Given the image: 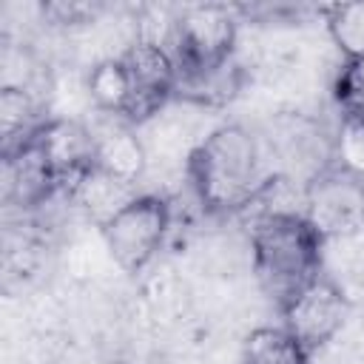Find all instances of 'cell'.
<instances>
[{
    "instance_id": "cell-7",
    "label": "cell",
    "mask_w": 364,
    "mask_h": 364,
    "mask_svg": "<svg viewBox=\"0 0 364 364\" xmlns=\"http://www.w3.org/2000/svg\"><path fill=\"white\" fill-rule=\"evenodd\" d=\"M119 57L131 82V105L125 122L139 128L176 100V63L168 48L145 40H131Z\"/></svg>"
},
{
    "instance_id": "cell-9",
    "label": "cell",
    "mask_w": 364,
    "mask_h": 364,
    "mask_svg": "<svg viewBox=\"0 0 364 364\" xmlns=\"http://www.w3.org/2000/svg\"><path fill=\"white\" fill-rule=\"evenodd\" d=\"M3 196L20 210H34L54 196H63L48 162L31 139L23 142L17 151L3 154Z\"/></svg>"
},
{
    "instance_id": "cell-8",
    "label": "cell",
    "mask_w": 364,
    "mask_h": 364,
    "mask_svg": "<svg viewBox=\"0 0 364 364\" xmlns=\"http://www.w3.org/2000/svg\"><path fill=\"white\" fill-rule=\"evenodd\" d=\"M31 142L48 162L63 196L82 173H88L94 168V156H97L94 131L77 117L46 119L40 125V131L31 136Z\"/></svg>"
},
{
    "instance_id": "cell-12",
    "label": "cell",
    "mask_w": 364,
    "mask_h": 364,
    "mask_svg": "<svg viewBox=\"0 0 364 364\" xmlns=\"http://www.w3.org/2000/svg\"><path fill=\"white\" fill-rule=\"evenodd\" d=\"M136 193H139L136 188H128V185L111 179L108 173H102V171L94 165L88 173H82V176L68 188L65 199H68L74 208H80L88 219H94L97 225H105V222H108L128 199H134Z\"/></svg>"
},
{
    "instance_id": "cell-6",
    "label": "cell",
    "mask_w": 364,
    "mask_h": 364,
    "mask_svg": "<svg viewBox=\"0 0 364 364\" xmlns=\"http://www.w3.org/2000/svg\"><path fill=\"white\" fill-rule=\"evenodd\" d=\"M304 216L327 239L364 230V179L327 165L304 185Z\"/></svg>"
},
{
    "instance_id": "cell-5",
    "label": "cell",
    "mask_w": 364,
    "mask_h": 364,
    "mask_svg": "<svg viewBox=\"0 0 364 364\" xmlns=\"http://www.w3.org/2000/svg\"><path fill=\"white\" fill-rule=\"evenodd\" d=\"M279 313H282V327L310 353H316L327 347L347 324L350 296L344 293L341 282L324 270L293 299H287L279 307Z\"/></svg>"
},
{
    "instance_id": "cell-11",
    "label": "cell",
    "mask_w": 364,
    "mask_h": 364,
    "mask_svg": "<svg viewBox=\"0 0 364 364\" xmlns=\"http://www.w3.org/2000/svg\"><path fill=\"white\" fill-rule=\"evenodd\" d=\"M51 119L46 100L37 97L28 88L3 85L0 88V136H3V154L17 151L23 142H28L40 125Z\"/></svg>"
},
{
    "instance_id": "cell-4",
    "label": "cell",
    "mask_w": 364,
    "mask_h": 364,
    "mask_svg": "<svg viewBox=\"0 0 364 364\" xmlns=\"http://www.w3.org/2000/svg\"><path fill=\"white\" fill-rule=\"evenodd\" d=\"M173 222V208L162 193L142 191L128 199L105 225H100L102 242L111 259L125 273L145 270L162 250Z\"/></svg>"
},
{
    "instance_id": "cell-13",
    "label": "cell",
    "mask_w": 364,
    "mask_h": 364,
    "mask_svg": "<svg viewBox=\"0 0 364 364\" xmlns=\"http://www.w3.org/2000/svg\"><path fill=\"white\" fill-rule=\"evenodd\" d=\"M85 91H88V102L100 114L125 119L131 105V82L122 57L117 54L97 60L85 74Z\"/></svg>"
},
{
    "instance_id": "cell-15",
    "label": "cell",
    "mask_w": 364,
    "mask_h": 364,
    "mask_svg": "<svg viewBox=\"0 0 364 364\" xmlns=\"http://www.w3.org/2000/svg\"><path fill=\"white\" fill-rule=\"evenodd\" d=\"M324 28L341 57H364V3H336L318 9Z\"/></svg>"
},
{
    "instance_id": "cell-16",
    "label": "cell",
    "mask_w": 364,
    "mask_h": 364,
    "mask_svg": "<svg viewBox=\"0 0 364 364\" xmlns=\"http://www.w3.org/2000/svg\"><path fill=\"white\" fill-rule=\"evenodd\" d=\"M330 165L364 179V117H338L330 136Z\"/></svg>"
},
{
    "instance_id": "cell-14",
    "label": "cell",
    "mask_w": 364,
    "mask_h": 364,
    "mask_svg": "<svg viewBox=\"0 0 364 364\" xmlns=\"http://www.w3.org/2000/svg\"><path fill=\"white\" fill-rule=\"evenodd\" d=\"M310 355L282 324L253 327L242 341V364H310Z\"/></svg>"
},
{
    "instance_id": "cell-18",
    "label": "cell",
    "mask_w": 364,
    "mask_h": 364,
    "mask_svg": "<svg viewBox=\"0 0 364 364\" xmlns=\"http://www.w3.org/2000/svg\"><path fill=\"white\" fill-rule=\"evenodd\" d=\"M40 14L48 26L57 28H85L100 20L102 6L100 3H80V0H57V3H43Z\"/></svg>"
},
{
    "instance_id": "cell-3",
    "label": "cell",
    "mask_w": 364,
    "mask_h": 364,
    "mask_svg": "<svg viewBox=\"0 0 364 364\" xmlns=\"http://www.w3.org/2000/svg\"><path fill=\"white\" fill-rule=\"evenodd\" d=\"M239 23L228 6H188L176 14L168 51L179 80L202 77L233 63Z\"/></svg>"
},
{
    "instance_id": "cell-1",
    "label": "cell",
    "mask_w": 364,
    "mask_h": 364,
    "mask_svg": "<svg viewBox=\"0 0 364 364\" xmlns=\"http://www.w3.org/2000/svg\"><path fill=\"white\" fill-rule=\"evenodd\" d=\"M270 173L262 136L239 122L208 131L185 165V179L199 205L216 216H239Z\"/></svg>"
},
{
    "instance_id": "cell-2",
    "label": "cell",
    "mask_w": 364,
    "mask_h": 364,
    "mask_svg": "<svg viewBox=\"0 0 364 364\" xmlns=\"http://www.w3.org/2000/svg\"><path fill=\"white\" fill-rule=\"evenodd\" d=\"M250 262L264 296L282 307L327 267V239L304 213H273L247 222Z\"/></svg>"
},
{
    "instance_id": "cell-10",
    "label": "cell",
    "mask_w": 364,
    "mask_h": 364,
    "mask_svg": "<svg viewBox=\"0 0 364 364\" xmlns=\"http://www.w3.org/2000/svg\"><path fill=\"white\" fill-rule=\"evenodd\" d=\"M94 131V142H97V156L94 165L108 173L111 179L136 188L145 173H148V151L142 142V134L136 125L111 117L108 125L102 128H91Z\"/></svg>"
},
{
    "instance_id": "cell-17",
    "label": "cell",
    "mask_w": 364,
    "mask_h": 364,
    "mask_svg": "<svg viewBox=\"0 0 364 364\" xmlns=\"http://www.w3.org/2000/svg\"><path fill=\"white\" fill-rule=\"evenodd\" d=\"M333 100L341 117H364V57L341 60L333 77Z\"/></svg>"
}]
</instances>
